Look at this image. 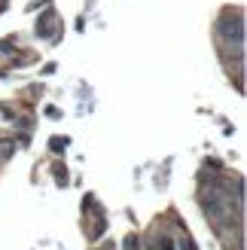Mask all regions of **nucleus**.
I'll return each mask as SVG.
<instances>
[{"label":"nucleus","mask_w":247,"mask_h":250,"mask_svg":"<svg viewBox=\"0 0 247 250\" xmlns=\"http://www.w3.org/2000/svg\"><path fill=\"white\" fill-rule=\"evenodd\" d=\"M220 34H223L226 40H235V46L244 43V21H241L238 12H235V19H223V21H220Z\"/></svg>","instance_id":"obj_1"},{"label":"nucleus","mask_w":247,"mask_h":250,"mask_svg":"<svg viewBox=\"0 0 247 250\" xmlns=\"http://www.w3.org/2000/svg\"><path fill=\"white\" fill-rule=\"evenodd\" d=\"M202 208H205L207 214L214 217V223H223V220H226V205L220 202V195H217V192H207V195H202Z\"/></svg>","instance_id":"obj_2"},{"label":"nucleus","mask_w":247,"mask_h":250,"mask_svg":"<svg viewBox=\"0 0 247 250\" xmlns=\"http://www.w3.org/2000/svg\"><path fill=\"white\" fill-rule=\"evenodd\" d=\"M159 244H153V250H174V244H171V238H156Z\"/></svg>","instance_id":"obj_3"},{"label":"nucleus","mask_w":247,"mask_h":250,"mask_svg":"<svg viewBox=\"0 0 247 250\" xmlns=\"http://www.w3.org/2000/svg\"><path fill=\"white\" fill-rule=\"evenodd\" d=\"M138 247H141L138 238H128V241H125V250H138Z\"/></svg>","instance_id":"obj_4"},{"label":"nucleus","mask_w":247,"mask_h":250,"mask_svg":"<svg viewBox=\"0 0 247 250\" xmlns=\"http://www.w3.org/2000/svg\"><path fill=\"white\" fill-rule=\"evenodd\" d=\"M9 141H3V137H0V156H9V146H6Z\"/></svg>","instance_id":"obj_5"}]
</instances>
